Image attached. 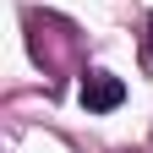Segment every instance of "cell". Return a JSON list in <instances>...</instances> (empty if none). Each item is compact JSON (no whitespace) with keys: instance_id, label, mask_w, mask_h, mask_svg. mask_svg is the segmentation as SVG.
Listing matches in <instances>:
<instances>
[{"instance_id":"cell-1","label":"cell","mask_w":153,"mask_h":153,"mask_svg":"<svg viewBox=\"0 0 153 153\" xmlns=\"http://www.w3.org/2000/svg\"><path fill=\"white\" fill-rule=\"evenodd\" d=\"M120 104H126V82L115 71H88L82 76V109L109 115V109H120Z\"/></svg>"},{"instance_id":"cell-2","label":"cell","mask_w":153,"mask_h":153,"mask_svg":"<svg viewBox=\"0 0 153 153\" xmlns=\"http://www.w3.org/2000/svg\"><path fill=\"white\" fill-rule=\"evenodd\" d=\"M148 60H153V16H148Z\"/></svg>"}]
</instances>
